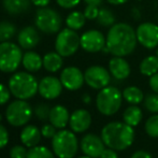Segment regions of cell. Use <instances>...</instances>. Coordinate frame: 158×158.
Segmentation results:
<instances>
[{"label": "cell", "instance_id": "cell-1", "mask_svg": "<svg viewBox=\"0 0 158 158\" xmlns=\"http://www.w3.org/2000/svg\"><path fill=\"white\" fill-rule=\"evenodd\" d=\"M106 46L109 54L125 57L132 54L138 44L135 29L127 23H115L106 33Z\"/></svg>", "mask_w": 158, "mask_h": 158}, {"label": "cell", "instance_id": "cell-2", "mask_svg": "<svg viewBox=\"0 0 158 158\" xmlns=\"http://www.w3.org/2000/svg\"><path fill=\"white\" fill-rule=\"evenodd\" d=\"M101 138L106 146L115 151H124L132 145L135 130L125 122H111L102 128Z\"/></svg>", "mask_w": 158, "mask_h": 158}, {"label": "cell", "instance_id": "cell-3", "mask_svg": "<svg viewBox=\"0 0 158 158\" xmlns=\"http://www.w3.org/2000/svg\"><path fill=\"white\" fill-rule=\"evenodd\" d=\"M9 89L17 99L27 100L38 93L39 83L29 72H16L9 80Z\"/></svg>", "mask_w": 158, "mask_h": 158}, {"label": "cell", "instance_id": "cell-4", "mask_svg": "<svg viewBox=\"0 0 158 158\" xmlns=\"http://www.w3.org/2000/svg\"><path fill=\"white\" fill-rule=\"evenodd\" d=\"M123 101V93L114 86H106L100 89L96 97V106L101 114L111 116L118 112Z\"/></svg>", "mask_w": 158, "mask_h": 158}, {"label": "cell", "instance_id": "cell-5", "mask_svg": "<svg viewBox=\"0 0 158 158\" xmlns=\"http://www.w3.org/2000/svg\"><path fill=\"white\" fill-rule=\"evenodd\" d=\"M72 130L61 129L52 139V148L58 158H73L79 150V141Z\"/></svg>", "mask_w": 158, "mask_h": 158}, {"label": "cell", "instance_id": "cell-6", "mask_svg": "<svg viewBox=\"0 0 158 158\" xmlns=\"http://www.w3.org/2000/svg\"><path fill=\"white\" fill-rule=\"evenodd\" d=\"M23 60L22 48L12 42L0 43V71L6 73L14 72Z\"/></svg>", "mask_w": 158, "mask_h": 158}, {"label": "cell", "instance_id": "cell-7", "mask_svg": "<svg viewBox=\"0 0 158 158\" xmlns=\"http://www.w3.org/2000/svg\"><path fill=\"white\" fill-rule=\"evenodd\" d=\"M32 115V109L25 100H15L8 106L6 111V121L14 127L24 126L30 121Z\"/></svg>", "mask_w": 158, "mask_h": 158}, {"label": "cell", "instance_id": "cell-8", "mask_svg": "<svg viewBox=\"0 0 158 158\" xmlns=\"http://www.w3.org/2000/svg\"><path fill=\"white\" fill-rule=\"evenodd\" d=\"M80 44V35L70 28L60 30L55 40V50L63 57H69L77 52Z\"/></svg>", "mask_w": 158, "mask_h": 158}, {"label": "cell", "instance_id": "cell-9", "mask_svg": "<svg viewBox=\"0 0 158 158\" xmlns=\"http://www.w3.org/2000/svg\"><path fill=\"white\" fill-rule=\"evenodd\" d=\"M35 26L45 33H56L60 30L61 17L58 12L50 8H40L35 13Z\"/></svg>", "mask_w": 158, "mask_h": 158}, {"label": "cell", "instance_id": "cell-10", "mask_svg": "<svg viewBox=\"0 0 158 158\" xmlns=\"http://www.w3.org/2000/svg\"><path fill=\"white\" fill-rule=\"evenodd\" d=\"M111 73L102 66H90L84 72L85 83L93 89H102L109 86L111 81Z\"/></svg>", "mask_w": 158, "mask_h": 158}, {"label": "cell", "instance_id": "cell-11", "mask_svg": "<svg viewBox=\"0 0 158 158\" xmlns=\"http://www.w3.org/2000/svg\"><path fill=\"white\" fill-rule=\"evenodd\" d=\"M138 43L148 50L158 48V25L152 22H144L135 29Z\"/></svg>", "mask_w": 158, "mask_h": 158}, {"label": "cell", "instance_id": "cell-12", "mask_svg": "<svg viewBox=\"0 0 158 158\" xmlns=\"http://www.w3.org/2000/svg\"><path fill=\"white\" fill-rule=\"evenodd\" d=\"M106 39L100 30L90 29L87 30L80 37L81 48L87 53L101 52L106 48Z\"/></svg>", "mask_w": 158, "mask_h": 158}, {"label": "cell", "instance_id": "cell-13", "mask_svg": "<svg viewBox=\"0 0 158 158\" xmlns=\"http://www.w3.org/2000/svg\"><path fill=\"white\" fill-rule=\"evenodd\" d=\"M82 152L84 155H87L93 158H100L103 151L106 150V144L101 137H98L95 133H87L81 140Z\"/></svg>", "mask_w": 158, "mask_h": 158}, {"label": "cell", "instance_id": "cell-14", "mask_svg": "<svg viewBox=\"0 0 158 158\" xmlns=\"http://www.w3.org/2000/svg\"><path fill=\"white\" fill-rule=\"evenodd\" d=\"M60 81L68 90H77L83 86L85 79L84 73L77 67H67L61 71Z\"/></svg>", "mask_w": 158, "mask_h": 158}, {"label": "cell", "instance_id": "cell-15", "mask_svg": "<svg viewBox=\"0 0 158 158\" xmlns=\"http://www.w3.org/2000/svg\"><path fill=\"white\" fill-rule=\"evenodd\" d=\"M63 87L64 86L60 79H57L55 77H45L39 82L38 93L44 99L53 100L60 96Z\"/></svg>", "mask_w": 158, "mask_h": 158}, {"label": "cell", "instance_id": "cell-16", "mask_svg": "<svg viewBox=\"0 0 158 158\" xmlns=\"http://www.w3.org/2000/svg\"><path fill=\"white\" fill-rule=\"evenodd\" d=\"M69 125H70V128L73 132H84L92 125V115H90V113L87 110H84V109L75 110L70 115Z\"/></svg>", "mask_w": 158, "mask_h": 158}, {"label": "cell", "instance_id": "cell-17", "mask_svg": "<svg viewBox=\"0 0 158 158\" xmlns=\"http://www.w3.org/2000/svg\"><path fill=\"white\" fill-rule=\"evenodd\" d=\"M109 71L115 80L123 81L130 75L131 68L124 57L113 56L109 61Z\"/></svg>", "mask_w": 158, "mask_h": 158}, {"label": "cell", "instance_id": "cell-18", "mask_svg": "<svg viewBox=\"0 0 158 158\" xmlns=\"http://www.w3.org/2000/svg\"><path fill=\"white\" fill-rule=\"evenodd\" d=\"M17 41H19V44L21 45L22 48H24V50H31V48H35L38 45V43L40 42L39 32L32 26H27V27L23 28L19 31V37H17Z\"/></svg>", "mask_w": 158, "mask_h": 158}, {"label": "cell", "instance_id": "cell-19", "mask_svg": "<svg viewBox=\"0 0 158 158\" xmlns=\"http://www.w3.org/2000/svg\"><path fill=\"white\" fill-rule=\"evenodd\" d=\"M48 119H50V123L56 128L64 129L70 121V115H69L67 108L58 104V106H55L51 109Z\"/></svg>", "mask_w": 158, "mask_h": 158}, {"label": "cell", "instance_id": "cell-20", "mask_svg": "<svg viewBox=\"0 0 158 158\" xmlns=\"http://www.w3.org/2000/svg\"><path fill=\"white\" fill-rule=\"evenodd\" d=\"M41 130L37 126L28 125L24 127L21 132V141L27 148H33L38 145L41 140Z\"/></svg>", "mask_w": 158, "mask_h": 158}, {"label": "cell", "instance_id": "cell-21", "mask_svg": "<svg viewBox=\"0 0 158 158\" xmlns=\"http://www.w3.org/2000/svg\"><path fill=\"white\" fill-rule=\"evenodd\" d=\"M31 0H2L3 9L11 15L25 13L30 6Z\"/></svg>", "mask_w": 158, "mask_h": 158}, {"label": "cell", "instance_id": "cell-22", "mask_svg": "<svg viewBox=\"0 0 158 158\" xmlns=\"http://www.w3.org/2000/svg\"><path fill=\"white\" fill-rule=\"evenodd\" d=\"M22 64L27 71L37 72L41 69V67H43V58H41V56L38 53L29 51L23 55Z\"/></svg>", "mask_w": 158, "mask_h": 158}, {"label": "cell", "instance_id": "cell-23", "mask_svg": "<svg viewBox=\"0 0 158 158\" xmlns=\"http://www.w3.org/2000/svg\"><path fill=\"white\" fill-rule=\"evenodd\" d=\"M63 56L57 52H50L43 57V67L48 72H57L63 67Z\"/></svg>", "mask_w": 158, "mask_h": 158}, {"label": "cell", "instance_id": "cell-24", "mask_svg": "<svg viewBox=\"0 0 158 158\" xmlns=\"http://www.w3.org/2000/svg\"><path fill=\"white\" fill-rule=\"evenodd\" d=\"M139 70L141 74L145 77H152L153 74L158 72V57L157 55H150L142 59L140 63Z\"/></svg>", "mask_w": 158, "mask_h": 158}, {"label": "cell", "instance_id": "cell-25", "mask_svg": "<svg viewBox=\"0 0 158 158\" xmlns=\"http://www.w3.org/2000/svg\"><path fill=\"white\" fill-rule=\"evenodd\" d=\"M142 121V111L139 106L131 104L126 109L123 113V122L128 124L129 126L135 127Z\"/></svg>", "mask_w": 158, "mask_h": 158}, {"label": "cell", "instance_id": "cell-26", "mask_svg": "<svg viewBox=\"0 0 158 158\" xmlns=\"http://www.w3.org/2000/svg\"><path fill=\"white\" fill-rule=\"evenodd\" d=\"M123 98L129 104L137 106L144 100V95L143 92L137 86H128L123 90Z\"/></svg>", "mask_w": 158, "mask_h": 158}, {"label": "cell", "instance_id": "cell-27", "mask_svg": "<svg viewBox=\"0 0 158 158\" xmlns=\"http://www.w3.org/2000/svg\"><path fill=\"white\" fill-rule=\"evenodd\" d=\"M85 23H86L85 15H84V13L80 12V11H73L66 19L67 27L70 28V29L75 30V31L83 28Z\"/></svg>", "mask_w": 158, "mask_h": 158}, {"label": "cell", "instance_id": "cell-28", "mask_svg": "<svg viewBox=\"0 0 158 158\" xmlns=\"http://www.w3.org/2000/svg\"><path fill=\"white\" fill-rule=\"evenodd\" d=\"M97 23L102 27H109L113 26L116 23V17L114 13L108 8H102L99 10V14L97 16Z\"/></svg>", "mask_w": 158, "mask_h": 158}, {"label": "cell", "instance_id": "cell-29", "mask_svg": "<svg viewBox=\"0 0 158 158\" xmlns=\"http://www.w3.org/2000/svg\"><path fill=\"white\" fill-rule=\"evenodd\" d=\"M16 33V27L10 22H0V42H6L14 37Z\"/></svg>", "mask_w": 158, "mask_h": 158}, {"label": "cell", "instance_id": "cell-30", "mask_svg": "<svg viewBox=\"0 0 158 158\" xmlns=\"http://www.w3.org/2000/svg\"><path fill=\"white\" fill-rule=\"evenodd\" d=\"M26 158H54V153L48 150L46 146L35 145L30 148Z\"/></svg>", "mask_w": 158, "mask_h": 158}, {"label": "cell", "instance_id": "cell-31", "mask_svg": "<svg viewBox=\"0 0 158 158\" xmlns=\"http://www.w3.org/2000/svg\"><path fill=\"white\" fill-rule=\"evenodd\" d=\"M145 132L152 138H158V114L148 117L144 125Z\"/></svg>", "mask_w": 158, "mask_h": 158}, {"label": "cell", "instance_id": "cell-32", "mask_svg": "<svg viewBox=\"0 0 158 158\" xmlns=\"http://www.w3.org/2000/svg\"><path fill=\"white\" fill-rule=\"evenodd\" d=\"M144 108L151 113H158V94L153 93L144 97Z\"/></svg>", "mask_w": 158, "mask_h": 158}, {"label": "cell", "instance_id": "cell-33", "mask_svg": "<svg viewBox=\"0 0 158 158\" xmlns=\"http://www.w3.org/2000/svg\"><path fill=\"white\" fill-rule=\"evenodd\" d=\"M50 106L45 103H40L35 108V114L40 121H46L50 116Z\"/></svg>", "mask_w": 158, "mask_h": 158}, {"label": "cell", "instance_id": "cell-34", "mask_svg": "<svg viewBox=\"0 0 158 158\" xmlns=\"http://www.w3.org/2000/svg\"><path fill=\"white\" fill-rule=\"evenodd\" d=\"M99 6H96V4H87L84 10V15H85L86 19H89V21H93V19H97V16L99 14V10L98 8Z\"/></svg>", "mask_w": 158, "mask_h": 158}, {"label": "cell", "instance_id": "cell-35", "mask_svg": "<svg viewBox=\"0 0 158 158\" xmlns=\"http://www.w3.org/2000/svg\"><path fill=\"white\" fill-rule=\"evenodd\" d=\"M28 151L23 145H15L11 148L10 157L11 158H26Z\"/></svg>", "mask_w": 158, "mask_h": 158}, {"label": "cell", "instance_id": "cell-36", "mask_svg": "<svg viewBox=\"0 0 158 158\" xmlns=\"http://www.w3.org/2000/svg\"><path fill=\"white\" fill-rule=\"evenodd\" d=\"M56 127L52 124H46L41 128V133L46 139H53L54 135H56Z\"/></svg>", "mask_w": 158, "mask_h": 158}, {"label": "cell", "instance_id": "cell-37", "mask_svg": "<svg viewBox=\"0 0 158 158\" xmlns=\"http://www.w3.org/2000/svg\"><path fill=\"white\" fill-rule=\"evenodd\" d=\"M10 94H11L10 89H9L6 85L0 83V106L6 103V102L9 101V99H10Z\"/></svg>", "mask_w": 158, "mask_h": 158}, {"label": "cell", "instance_id": "cell-38", "mask_svg": "<svg viewBox=\"0 0 158 158\" xmlns=\"http://www.w3.org/2000/svg\"><path fill=\"white\" fill-rule=\"evenodd\" d=\"M59 6L64 9H73L81 2V0H55Z\"/></svg>", "mask_w": 158, "mask_h": 158}, {"label": "cell", "instance_id": "cell-39", "mask_svg": "<svg viewBox=\"0 0 158 158\" xmlns=\"http://www.w3.org/2000/svg\"><path fill=\"white\" fill-rule=\"evenodd\" d=\"M9 142V132L4 126L0 125V148H3Z\"/></svg>", "mask_w": 158, "mask_h": 158}, {"label": "cell", "instance_id": "cell-40", "mask_svg": "<svg viewBox=\"0 0 158 158\" xmlns=\"http://www.w3.org/2000/svg\"><path fill=\"white\" fill-rule=\"evenodd\" d=\"M148 85H150L151 89L154 93L158 94V72L153 74L152 77H150V80H148Z\"/></svg>", "mask_w": 158, "mask_h": 158}, {"label": "cell", "instance_id": "cell-41", "mask_svg": "<svg viewBox=\"0 0 158 158\" xmlns=\"http://www.w3.org/2000/svg\"><path fill=\"white\" fill-rule=\"evenodd\" d=\"M100 158H118V155L115 152V150L109 148L103 151V153L101 154Z\"/></svg>", "mask_w": 158, "mask_h": 158}, {"label": "cell", "instance_id": "cell-42", "mask_svg": "<svg viewBox=\"0 0 158 158\" xmlns=\"http://www.w3.org/2000/svg\"><path fill=\"white\" fill-rule=\"evenodd\" d=\"M130 158H153V157L148 152L143 151V150H140V151H135V152L131 155Z\"/></svg>", "mask_w": 158, "mask_h": 158}, {"label": "cell", "instance_id": "cell-43", "mask_svg": "<svg viewBox=\"0 0 158 158\" xmlns=\"http://www.w3.org/2000/svg\"><path fill=\"white\" fill-rule=\"evenodd\" d=\"M51 0H31V2L35 4V6H39V8H44L50 3Z\"/></svg>", "mask_w": 158, "mask_h": 158}, {"label": "cell", "instance_id": "cell-44", "mask_svg": "<svg viewBox=\"0 0 158 158\" xmlns=\"http://www.w3.org/2000/svg\"><path fill=\"white\" fill-rule=\"evenodd\" d=\"M106 1L112 6H122V4L126 3L128 0H106Z\"/></svg>", "mask_w": 158, "mask_h": 158}, {"label": "cell", "instance_id": "cell-45", "mask_svg": "<svg viewBox=\"0 0 158 158\" xmlns=\"http://www.w3.org/2000/svg\"><path fill=\"white\" fill-rule=\"evenodd\" d=\"M86 2V4H96V6H99L101 4V2L103 0H84Z\"/></svg>", "mask_w": 158, "mask_h": 158}, {"label": "cell", "instance_id": "cell-46", "mask_svg": "<svg viewBox=\"0 0 158 158\" xmlns=\"http://www.w3.org/2000/svg\"><path fill=\"white\" fill-rule=\"evenodd\" d=\"M82 100H83V102L84 103H86V104H88V103H90V96L88 95V94H84L83 96H82Z\"/></svg>", "mask_w": 158, "mask_h": 158}, {"label": "cell", "instance_id": "cell-47", "mask_svg": "<svg viewBox=\"0 0 158 158\" xmlns=\"http://www.w3.org/2000/svg\"><path fill=\"white\" fill-rule=\"evenodd\" d=\"M79 158H93V157L87 156V155H84V156H81V157H79Z\"/></svg>", "mask_w": 158, "mask_h": 158}, {"label": "cell", "instance_id": "cell-48", "mask_svg": "<svg viewBox=\"0 0 158 158\" xmlns=\"http://www.w3.org/2000/svg\"><path fill=\"white\" fill-rule=\"evenodd\" d=\"M2 121V116H1V114H0V122Z\"/></svg>", "mask_w": 158, "mask_h": 158}, {"label": "cell", "instance_id": "cell-49", "mask_svg": "<svg viewBox=\"0 0 158 158\" xmlns=\"http://www.w3.org/2000/svg\"><path fill=\"white\" fill-rule=\"evenodd\" d=\"M156 55H157V57H158V48H157V54Z\"/></svg>", "mask_w": 158, "mask_h": 158}, {"label": "cell", "instance_id": "cell-50", "mask_svg": "<svg viewBox=\"0 0 158 158\" xmlns=\"http://www.w3.org/2000/svg\"><path fill=\"white\" fill-rule=\"evenodd\" d=\"M137 1H142V0H137Z\"/></svg>", "mask_w": 158, "mask_h": 158}, {"label": "cell", "instance_id": "cell-51", "mask_svg": "<svg viewBox=\"0 0 158 158\" xmlns=\"http://www.w3.org/2000/svg\"><path fill=\"white\" fill-rule=\"evenodd\" d=\"M157 158H158V157H157Z\"/></svg>", "mask_w": 158, "mask_h": 158}]
</instances>
